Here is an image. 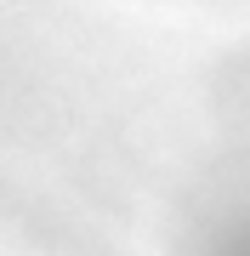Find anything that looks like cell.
<instances>
[{"label":"cell","mask_w":250,"mask_h":256,"mask_svg":"<svg viewBox=\"0 0 250 256\" xmlns=\"http://www.w3.org/2000/svg\"><path fill=\"white\" fill-rule=\"evenodd\" d=\"M188 256H250V200H228L222 210L199 222L188 234Z\"/></svg>","instance_id":"6da1fadb"}]
</instances>
